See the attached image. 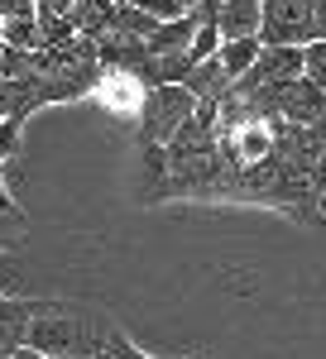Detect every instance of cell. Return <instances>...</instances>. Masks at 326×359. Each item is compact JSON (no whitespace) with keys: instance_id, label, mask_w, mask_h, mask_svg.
<instances>
[{"instance_id":"ba28073f","label":"cell","mask_w":326,"mask_h":359,"mask_svg":"<svg viewBox=\"0 0 326 359\" xmlns=\"http://www.w3.org/2000/svg\"><path fill=\"white\" fill-rule=\"evenodd\" d=\"M259 48H264L259 39H221V48H216V62L226 67V77L235 82V77H240L244 67L254 62V53H259Z\"/></svg>"},{"instance_id":"2e32d148","label":"cell","mask_w":326,"mask_h":359,"mask_svg":"<svg viewBox=\"0 0 326 359\" xmlns=\"http://www.w3.org/2000/svg\"><path fill=\"white\" fill-rule=\"evenodd\" d=\"M0 216H25V211L15 206V196L5 192V177H0Z\"/></svg>"},{"instance_id":"d6986e66","label":"cell","mask_w":326,"mask_h":359,"mask_svg":"<svg viewBox=\"0 0 326 359\" xmlns=\"http://www.w3.org/2000/svg\"><path fill=\"white\" fill-rule=\"evenodd\" d=\"M0 120H5V115H0Z\"/></svg>"},{"instance_id":"6da1fadb","label":"cell","mask_w":326,"mask_h":359,"mask_svg":"<svg viewBox=\"0 0 326 359\" xmlns=\"http://www.w3.org/2000/svg\"><path fill=\"white\" fill-rule=\"evenodd\" d=\"M115 326L96 306L77 302H39V311L25 321V345L39 355H96L106 331Z\"/></svg>"},{"instance_id":"9a60e30c","label":"cell","mask_w":326,"mask_h":359,"mask_svg":"<svg viewBox=\"0 0 326 359\" xmlns=\"http://www.w3.org/2000/svg\"><path fill=\"white\" fill-rule=\"evenodd\" d=\"M312 39H326V0H317L312 10Z\"/></svg>"},{"instance_id":"9c48e42d","label":"cell","mask_w":326,"mask_h":359,"mask_svg":"<svg viewBox=\"0 0 326 359\" xmlns=\"http://www.w3.org/2000/svg\"><path fill=\"white\" fill-rule=\"evenodd\" d=\"M302 77L326 91V39H307L302 43Z\"/></svg>"},{"instance_id":"8992f818","label":"cell","mask_w":326,"mask_h":359,"mask_svg":"<svg viewBox=\"0 0 326 359\" xmlns=\"http://www.w3.org/2000/svg\"><path fill=\"white\" fill-rule=\"evenodd\" d=\"M192 34H197V15L188 10V15H178V20H159L154 34L144 39V48H149V57H159V53H188Z\"/></svg>"},{"instance_id":"5bb4252c","label":"cell","mask_w":326,"mask_h":359,"mask_svg":"<svg viewBox=\"0 0 326 359\" xmlns=\"http://www.w3.org/2000/svg\"><path fill=\"white\" fill-rule=\"evenodd\" d=\"M0 20H34V0H0Z\"/></svg>"},{"instance_id":"ac0fdd59","label":"cell","mask_w":326,"mask_h":359,"mask_svg":"<svg viewBox=\"0 0 326 359\" xmlns=\"http://www.w3.org/2000/svg\"><path fill=\"white\" fill-rule=\"evenodd\" d=\"M53 359H96V355H53Z\"/></svg>"},{"instance_id":"7a4b0ae2","label":"cell","mask_w":326,"mask_h":359,"mask_svg":"<svg viewBox=\"0 0 326 359\" xmlns=\"http://www.w3.org/2000/svg\"><path fill=\"white\" fill-rule=\"evenodd\" d=\"M197 96H192L183 82H163L144 91V106H139L135 125H139V144H168L178 135V125L192 115Z\"/></svg>"},{"instance_id":"7c38bea8","label":"cell","mask_w":326,"mask_h":359,"mask_svg":"<svg viewBox=\"0 0 326 359\" xmlns=\"http://www.w3.org/2000/svg\"><path fill=\"white\" fill-rule=\"evenodd\" d=\"M135 10L144 15H154V20H178V15H188V0H130Z\"/></svg>"},{"instance_id":"5b68a950","label":"cell","mask_w":326,"mask_h":359,"mask_svg":"<svg viewBox=\"0 0 326 359\" xmlns=\"http://www.w3.org/2000/svg\"><path fill=\"white\" fill-rule=\"evenodd\" d=\"M211 25L221 39H259V0H216Z\"/></svg>"},{"instance_id":"3957f363","label":"cell","mask_w":326,"mask_h":359,"mask_svg":"<svg viewBox=\"0 0 326 359\" xmlns=\"http://www.w3.org/2000/svg\"><path fill=\"white\" fill-rule=\"evenodd\" d=\"M312 10H317V0H259V43L302 48L312 39Z\"/></svg>"},{"instance_id":"52a82bcc","label":"cell","mask_w":326,"mask_h":359,"mask_svg":"<svg viewBox=\"0 0 326 359\" xmlns=\"http://www.w3.org/2000/svg\"><path fill=\"white\" fill-rule=\"evenodd\" d=\"M183 86H188L197 101H221L226 91H230V77H226V67L216 62V53L202 57V62H192V72L183 77Z\"/></svg>"},{"instance_id":"e0dca14e","label":"cell","mask_w":326,"mask_h":359,"mask_svg":"<svg viewBox=\"0 0 326 359\" xmlns=\"http://www.w3.org/2000/svg\"><path fill=\"white\" fill-rule=\"evenodd\" d=\"M5 359H48V355H39V350H29V345H20V350H10Z\"/></svg>"},{"instance_id":"30bf717a","label":"cell","mask_w":326,"mask_h":359,"mask_svg":"<svg viewBox=\"0 0 326 359\" xmlns=\"http://www.w3.org/2000/svg\"><path fill=\"white\" fill-rule=\"evenodd\" d=\"M0 25H5V48H20V53L39 48V20H0Z\"/></svg>"},{"instance_id":"4fadbf2b","label":"cell","mask_w":326,"mask_h":359,"mask_svg":"<svg viewBox=\"0 0 326 359\" xmlns=\"http://www.w3.org/2000/svg\"><path fill=\"white\" fill-rule=\"evenodd\" d=\"M20 130H25L20 120H0V168H5V158L20 149Z\"/></svg>"},{"instance_id":"277c9868","label":"cell","mask_w":326,"mask_h":359,"mask_svg":"<svg viewBox=\"0 0 326 359\" xmlns=\"http://www.w3.org/2000/svg\"><path fill=\"white\" fill-rule=\"evenodd\" d=\"M144 91H149V86L139 82L135 72H120V67H101L86 96H91V101H96L101 111L120 115V120H135L139 106H144Z\"/></svg>"},{"instance_id":"8fae6325","label":"cell","mask_w":326,"mask_h":359,"mask_svg":"<svg viewBox=\"0 0 326 359\" xmlns=\"http://www.w3.org/2000/svg\"><path fill=\"white\" fill-rule=\"evenodd\" d=\"M96 359H149V355H139L135 345H130V335L120 331V326H110L106 340H101V350H96ZM192 359V355H188Z\"/></svg>"}]
</instances>
